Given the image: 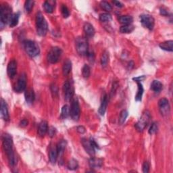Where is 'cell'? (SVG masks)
Returning a JSON list of instances; mask_svg holds the SVG:
<instances>
[{
  "label": "cell",
  "mask_w": 173,
  "mask_h": 173,
  "mask_svg": "<svg viewBox=\"0 0 173 173\" xmlns=\"http://www.w3.org/2000/svg\"><path fill=\"white\" fill-rule=\"evenodd\" d=\"M2 144L3 150H4L7 160H8L10 166L14 167L17 163V159L14 154L13 149V139L12 136L7 133L3 134L2 135Z\"/></svg>",
  "instance_id": "cell-1"
},
{
  "label": "cell",
  "mask_w": 173,
  "mask_h": 173,
  "mask_svg": "<svg viewBox=\"0 0 173 173\" xmlns=\"http://www.w3.org/2000/svg\"><path fill=\"white\" fill-rule=\"evenodd\" d=\"M36 28H37V33L39 36L44 37L46 35L48 30V25L41 12H38L36 15Z\"/></svg>",
  "instance_id": "cell-2"
},
{
  "label": "cell",
  "mask_w": 173,
  "mask_h": 173,
  "mask_svg": "<svg viewBox=\"0 0 173 173\" xmlns=\"http://www.w3.org/2000/svg\"><path fill=\"white\" fill-rule=\"evenodd\" d=\"M75 47L77 53L81 56L87 55L89 52V46L87 39L83 37H79L76 39Z\"/></svg>",
  "instance_id": "cell-3"
},
{
  "label": "cell",
  "mask_w": 173,
  "mask_h": 173,
  "mask_svg": "<svg viewBox=\"0 0 173 173\" xmlns=\"http://www.w3.org/2000/svg\"><path fill=\"white\" fill-rule=\"evenodd\" d=\"M81 143L84 150L91 157L95 156V149H99L98 145L96 143L94 139L91 138L90 139H87L85 138H83L81 139Z\"/></svg>",
  "instance_id": "cell-4"
},
{
  "label": "cell",
  "mask_w": 173,
  "mask_h": 173,
  "mask_svg": "<svg viewBox=\"0 0 173 173\" xmlns=\"http://www.w3.org/2000/svg\"><path fill=\"white\" fill-rule=\"evenodd\" d=\"M24 47H25V51L31 58H35L39 54L40 49L39 46L33 41L27 40L24 42Z\"/></svg>",
  "instance_id": "cell-5"
},
{
  "label": "cell",
  "mask_w": 173,
  "mask_h": 173,
  "mask_svg": "<svg viewBox=\"0 0 173 173\" xmlns=\"http://www.w3.org/2000/svg\"><path fill=\"white\" fill-rule=\"evenodd\" d=\"M12 14V8L8 4L5 3L1 6L0 8V22H1L2 29L8 22V19L10 16Z\"/></svg>",
  "instance_id": "cell-6"
},
{
  "label": "cell",
  "mask_w": 173,
  "mask_h": 173,
  "mask_svg": "<svg viewBox=\"0 0 173 173\" xmlns=\"http://www.w3.org/2000/svg\"><path fill=\"white\" fill-rule=\"evenodd\" d=\"M150 118L151 116L150 112L148 110H146L143 113L139 121L135 124V128H137V130L139 132H142L147 127Z\"/></svg>",
  "instance_id": "cell-7"
},
{
  "label": "cell",
  "mask_w": 173,
  "mask_h": 173,
  "mask_svg": "<svg viewBox=\"0 0 173 173\" xmlns=\"http://www.w3.org/2000/svg\"><path fill=\"white\" fill-rule=\"evenodd\" d=\"M62 54V50L58 47H52L47 54V60L51 64L57 63Z\"/></svg>",
  "instance_id": "cell-8"
},
{
  "label": "cell",
  "mask_w": 173,
  "mask_h": 173,
  "mask_svg": "<svg viewBox=\"0 0 173 173\" xmlns=\"http://www.w3.org/2000/svg\"><path fill=\"white\" fill-rule=\"evenodd\" d=\"M70 115L72 119L74 120V121H78L80 118V109L79 101L76 98L73 99L72 101Z\"/></svg>",
  "instance_id": "cell-9"
},
{
  "label": "cell",
  "mask_w": 173,
  "mask_h": 173,
  "mask_svg": "<svg viewBox=\"0 0 173 173\" xmlns=\"http://www.w3.org/2000/svg\"><path fill=\"white\" fill-rule=\"evenodd\" d=\"M140 21L142 25L150 31L154 29L155 25V20L152 16L150 14H142L140 16Z\"/></svg>",
  "instance_id": "cell-10"
},
{
  "label": "cell",
  "mask_w": 173,
  "mask_h": 173,
  "mask_svg": "<svg viewBox=\"0 0 173 173\" xmlns=\"http://www.w3.org/2000/svg\"><path fill=\"white\" fill-rule=\"evenodd\" d=\"M159 110L161 114L165 116L170 114L171 106L168 100L166 98H162L158 102Z\"/></svg>",
  "instance_id": "cell-11"
},
{
  "label": "cell",
  "mask_w": 173,
  "mask_h": 173,
  "mask_svg": "<svg viewBox=\"0 0 173 173\" xmlns=\"http://www.w3.org/2000/svg\"><path fill=\"white\" fill-rule=\"evenodd\" d=\"M26 88V76L25 74H21L19 76L18 81L14 87V90L17 93H21V92L25 91Z\"/></svg>",
  "instance_id": "cell-12"
},
{
  "label": "cell",
  "mask_w": 173,
  "mask_h": 173,
  "mask_svg": "<svg viewBox=\"0 0 173 173\" xmlns=\"http://www.w3.org/2000/svg\"><path fill=\"white\" fill-rule=\"evenodd\" d=\"M63 90L64 92V99L66 101H70L72 97H73L74 94V88L72 87L71 84L69 82L66 81L64 84Z\"/></svg>",
  "instance_id": "cell-13"
},
{
  "label": "cell",
  "mask_w": 173,
  "mask_h": 173,
  "mask_svg": "<svg viewBox=\"0 0 173 173\" xmlns=\"http://www.w3.org/2000/svg\"><path fill=\"white\" fill-rule=\"evenodd\" d=\"M7 72L10 79H13L17 75V62L15 60H12L9 62L7 68Z\"/></svg>",
  "instance_id": "cell-14"
},
{
  "label": "cell",
  "mask_w": 173,
  "mask_h": 173,
  "mask_svg": "<svg viewBox=\"0 0 173 173\" xmlns=\"http://www.w3.org/2000/svg\"><path fill=\"white\" fill-rule=\"evenodd\" d=\"M1 115L2 118L5 121H8L10 120V116L8 109H7V105L6 101L3 99L2 98L1 99Z\"/></svg>",
  "instance_id": "cell-15"
},
{
  "label": "cell",
  "mask_w": 173,
  "mask_h": 173,
  "mask_svg": "<svg viewBox=\"0 0 173 173\" xmlns=\"http://www.w3.org/2000/svg\"><path fill=\"white\" fill-rule=\"evenodd\" d=\"M58 157V152L57 150V146H51L49 151V159L52 164H55Z\"/></svg>",
  "instance_id": "cell-16"
},
{
  "label": "cell",
  "mask_w": 173,
  "mask_h": 173,
  "mask_svg": "<svg viewBox=\"0 0 173 173\" xmlns=\"http://www.w3.org/2000/svg\"><path fill=\"white\" fill-rule=\"evenodd\" d=\"M89 165L91 168H99L103 165V160L93 156L89 160Z\"/></svg>",
  "instance_id": "cell-17"
},
{
  "label": "cell",
  "mask_w": 173,
  "mask_h": 173,
  "mask_svg": "<svg viewBox=\"0 0 173 173\" xmlns=\"http://www.w3.org/2000/svg\"><path fill=\"white\" fill-rule=\"evenodd\" d=\"M48 131V123L46 120H43L39 123L38 127V135L40 137H44Z\"/></svg>",
  "instance_id": "cell-18"
},
{
  "label": "cell",
  "mask_w": 173,
  "mask_h": 173,
  "mask_svg": "<svg viewBox=\"0 0 173 173\" xmlns=\"http://www.w3.org/2000/svg\"><path fill=\"white\" fill-rule=\"evenodd\" d=\"M83 29H84V32L85 33L87 37H93L94 36L95 33V29L93 26V25H92L89 22L84 23V25L83 26Z\"/></svg>",
  "instance_id": "cell-19"
},
{
  "label": "cell",
  "mask_w": 173,
  "mask_h": 173,
  "mask_svg": "<svg viewBox=\"0 0 173 173\" xmlns=\"http://www.w3.org/2000/svg\"><path fill=\"white\" fill-rule=\"evenodd\" d=\"M19 18H20V13L19 12L12 14L10 17V18L8 19V22H7V24H8L9 26L11 28H13V27L16 26L18 24Z\"/></svg>",
  "instance_id": "cell-20"
},
{
  "label": "cell",
  "mask_w": 173,
  "mask_h": 173,
  "mask_svg": "<svg viewBox=\"0 0 173 173\" xmlns=\"http://www.w3.org/2000/svg\"><path fill=\"white\" fill-rule=\"evenodd\" d=\"M25 93V100L26 103H32L35 100V95L34 93V91L32 89H26Z\"/></svg>",
  "instance_id": "cell-21"
},
{
  "label": "cell",
  "mask_w": 173,
  "mask_h": 173,
  "mask_svg": "<svg viewBox=\"0 0 173 173\" xmlns=\"http://www.w3.org/2000/svg\"><path fill=\"white\" fill-rule=\"evenodd\" d=\"M107 105H108V95L106 94H104L102 99L101 105H100L98 110L100 115L103 116L104 114H105V112L106 111V108H107Z\"/></svg>",
  "instance_id": "cell-22"
},
{
  "label": "cell",
  "mask_w": 173,
  "mask_h": 173,
  "mask_svg": "<svg viewBox=\"0 0 173 173\" xmlns=\"http://www.w3.org/2000/svg\"><path fill=\"white\" fill-rule=\"evenodd\" d=\"M150 88L153 91L156 92V93H160L163 89V84L162 83L160 82L159 80H155L151 83Z\"/></svg>",
  "instance_id": "cell-23"
},
{
  "label": "cell",
  "mask_w": 173,
  "mask_h": 173,
  "mask_svg": "<svg viewBox=\"0 0 173 173\" xmlns=\"http://www.w3.org/2000/svg\"><path fill=\"white\" fill-rule=\"evenodd\" d=\"M72 69V62L69 59H67L64 62L62 67V72L64 76H67L70 73Z\"/></svg>",
  "instance_id": "cell-24"
},
{
  "label": "cell",
  "mask_w": 173,
  "mask_h": 173,
  "mask_svg": "<svg viewBox=\"0 0 173 173\" xmlns=\"http://www.w3.org/2000/svg\"><path fill=\"white\" fill-rule=\"evenodd\" d=\"M172 45H173V41L170 40V41H166L161 43L159 45V46L161 49L164 51L172 52L173 51Z\"/></svg>",
  "instance_id": "cell-25"
},
{
  "label": "cell",
  "mask_w": 173,
  "mask_h": 173,
  "mask_svg": "<svg viewBox=\"0 0 173 173\" xmlns=\"http://www.w3.org/2000/svg\"><path fill=\"white\" fill-rule=\"evenodd\" d=\"M118 21L123 25H131L133 21V18L131 16H121L118 18Z\"/></svg>",
  "instance_id": "cell-26"
},
{
  "label": "cell",
  "mask_w": 173,
  "mask_h": 173,
  "mask_svg": "<svg viewBox=\"0 0 173 173\" xmlns=\"http://www.w3.org/2000/svg\"><path fill=\"white\" fill-rule=\"evenodd\" d=\"M57 146V150H58V156H61L65 150L66 147L67 146V142L66 140H61L60 142L58 143Z\"/></svg>",
  "instance_id": "cell-27"
},
{
  "label": "cell",
  "mask_w": 173,
  "mask_h": 173,
  "mask_svg": "<svg viewBox=\"0 0 173 173\" xmlns=\"http://www.w3.org/2000/svg\"><path fill=\"white\" fill-rule=\"evenodd\" d=\"M138 85V89H137V93L135 95V100L137 102H141L142 99V96L143 94V87L142 84L141 83H137Z\"/></svg>",
  "instance_id": "cell-28"
},
{
  "label": "cell",
  "mask_w": 173,
  "mask_h": 173,
  "mask_svg": "<svg viewBox=\"0 0 173 173\" xmlns=\"http://www.w3.org/2000/svg\"><path fill=\"white\" fill-rule=\"evenodd\" d=\"M135 29V26L132 25H123L120 28V31L122 33H131Z\"/></svg>",
  "instance_id": "cell-29"
},
{
  "label": "cell",
  "mask_w": 173,
  "mask_h": 173,
  "mask_svg": "<svg viewBox=\"0 0 173 173\" xmlns=\"http://www.w3.org/2000/svg\"><path fill=\"white\" fill-rule=\"evenodd\" d=\"M108 62H109V53L107 51H105L103 53L101 58V64L103 68L107 66Z\"/></svg>",
  "instance_id": "cell-30"
},
{
  "label": "cell",
  "mask_w": 173,
  "mask_h": 173,
  "mask_svg": "<svg viewBox=\"0 0 173 173\" xmlns=\"http://www.w3.org/2000/svg\"><path fill=\"white\" fill-rule=\"evenodd\" d=\"M70 109L69 106L68 105H64L61 110V115H60V117L64 119L70 116Z\"/></svg>",
  "instance_id": "cell-31"
},
{
  "label": "cell",
  "mask_w": 173,
  "mask_h": 173,
  "mask_svg": "<svg viewBox=\"0 0 173 173\" xmlns=\"http://www.w3.org/2000/svg\"><path fill=\"white\" fill-rule=\"evenodd\" d=\"M68 168L71 171H74L76 169H77L79 167V163L78 161L75 159H71L69 162H68L67 165Z\"/></svg>",
  "instance_id": "cell-32"
},
{
  "label": "cell",
  "mask_w": 173,
  "mask_h": 173,
  "mask_svg": "<svg viewBox=\"0 0 173 173\" xmlns=\"http://www.w3.org/2000/svg\"><path fill=\"white\" fill-rule=\"evenodd\" d=\"M34 3H35V2L31 1V0H28V1L25 2V10L26 13L29 14L32 11V10H33V8Z\"/></svg>",
  "instance_id": "cell-33"
},
{
  "label": "cell",
  "mask_w": 173,
  "mask_h": 173,
  "mask_svg": "<svg viewBox=\"0 0 173 173\" xmlns=\"http://www.w3.org/2000/svg\"><path fill=\"white\" fill-rule=\"evenodd\" d=\"M128 116V112L127 110H123L121 111L120 114V116H119V123L120 124H124V123L126 121V119L127 118Z\"/></svg>",
  "instance_id": "cell-34"
},
{
  "label": "cell",
  "mask_w": 173,
  "mask_h": 173,
  "mask_svg": "<svg viewBox=\"0 0 173 173\" xmlns=\"http://www.w3.org/2000/svg\"><path fill=\"white\" fill-rule=\"evenodd\" d=\"M112 19V16L109 13H103L99 15V21L102 22H110Z\"/></svg>",
  "instance_id": "cell-35"
},
{
  "label": "cell",
  "mask_w": 173,
  "mask_h": 173,
  "mask_svg": "<svg viewBox=\"0 0 173 173\" xmlns=\"http://www.w3.org/2000/svg\"><path fill=\"white\" fill-rule=\"evenodd\" d=\"M90 74H91L90 67L88 65H87V64H84L82 69L83 76L84 79H88L89 77Z\"/></svg>",
  "instance_id": "cell-36"
},
{
  "label": "cell",
  "mask_w": 173,
  "mask_h": 173,
  "mask_svg": "<svg viewBox=\"0 0 173 173\" xmlns=\"http://www.w3.org/2000/svg\"><path fill=\"white\" fill-rule=\"evenodd\" d=\"M43 7H44V10H45V11H46V12H47L48 14H51L53 12L54 7H53V6H51L50 4V3L49 2H44Z\"/></svg>",
  "instance_id": "cell-37"
},
{
  "label": "cell",
  "mask_w": 173,
  "mask_h": 173,
  "mask_svg": "<svg viewBox=\"0 0 173 173\" xmlns=\"http://www.w3.org/2000/svg\"><path fill=\"white\" fill-rule=\"evenodd\" d=\"M100 6L106 12H110L112 10V7L110 5V3L106 1H102L100 2Z\"/></svg>",
  "instance_id": "cell-38"
},
{
  "label": "cell",
  "mask_w": 173,
  "mask_h": 173,
  "mask_svg": "<svg viewBox=\"0 0 173 173\" xmlns=\"http://www.w3.org/2000/svg\"><path fill=\"white\" fill-rule=\"evenodd\" d=\"M61 11H62V14L63 17L64 18H67L70 16L69 10H68V8L66 5H64V4L62 5Z\"/></svg>",
  "instance_id": "cell-39"
},
{
  "label": "cell",
  "mask_w": 173,
  "mask_h": 173,
  "mask_svg": "<svg viewBox=\"0 0 173 173\" xmlns=\"http://www.w3.org/2000/svg\"><path fill=\"white\" fill-rule=\"evenodd\" d=\"M157 131H158V125H157L156 123H153L150 128H149V133L150 135H154L157 132Z\"/></svg>",
  "instance_id": "cell-40"
},
{
  "label": "cell",
  "mask_w": 173,
  "mask_h": 173,
  "mask_svg": "<svg viewBox=\"0 0 173 173\" xmlns=\"http://www.w3.org/2000/svg\"><path fill=\"white\" fill-rule=\"evenodd\" d=\"M47 133H48V135H49L50 137H54L55 136V134H56V129L54 127H51L48 128Z\"/></svg>",
  "instance_id": "cell-41"
},
{
  "label": "cell",
  "mask_w": 173,
  "mask_h": 173,
  "mask_svg": "<svg viewBox=\"0 0 173 173\" xmlns=\"http://www.w3.org/2000/svg\"><path fill=\"white\" fill-rule=\"evenodd\" d=\"M149 171H150V164L147 161H146L143 164V172L144 173H147Z\"/></svg>",
  "instance_id": "cell-42"
},
{
  "label": "cell",
  "mask_w": 173,
  "mask_h": 173,
  "mask_svg": "<svg viewBox=\"0 0 173 173\" xmlns=\"http://www.w3.org/2000/svg\"><path fill=\"white\" fill-rule=\"evenodd\" d=\"M76 131H77L80 134H83L86 132V129L83 126H79L76 128Z\"/></svg>",
  "instance_id": "cell-43"
},
{
  "label": "cell",
  "mask_w": 173,
  "mask_h": 173,
  "mask_svg": "<svg viewBox=\"0 0 173 173\" xmlns=\"http://www.w3.org/2000/svg\"><path fill=\"white\" fill-rule=\"evenodd\" d=\"M145 79H146V76L142 75V76H138V77H135L132 79V80H135L136 83H141V81H142Z\"/></svg>",
  "instance_id": "cell-44"
},
{
  "label": "cell",
  "mask_w": 173,
  "mask_h": 173,
  "mask_svg": "<svg viewBox=\"0 0 173 173\" xmlns=\"http://www.w3.org/2000/svg\"><path fill=\"white\" fill-rule=\"evenodd\" d=\"M160 13L161 15L164 16V17H167V16H168V11L164 8H160Z\"/></svg>",
  "instance_id": "cell-45"
},
{
  "label": "cell",
  "mask_w": 173,
  "mask_h": 173,
  "mask_svg": "<svg viewBox=\"0 0 173 173\" xmlns=\"http://www.w3.org/2000/svg\"><path fill=\"white\" fill-rule=\"evenodd\" d=\"M28 123H29L28 120H26V119H23L21 120V123H20V126L21 127H25L28 125Z\"/></svg>",
  "instance_id": "cell-46"
},
{
  "label": "cell",
  "mask_w": 173,
  "mask_h": 173,
  "mask_svg": "<svg viewBox=\"0 0 173 173\" xmlns=\"http://www.w3.org/2000/svg\"><path fill=\"white\" fill-rule=\"evenodd\" d=\"M113 3L116 6V7H123V3L120 2H118V1H113Z\"/></svg>",
  "instance_id": "cell-47"
},
{
  "label": "cell",
  "mask_w": 173,
  "mask_h": 173,
  "mask_svg": "<svg viewBox=\"0 0 173 173\" xmlns=\"http://www.w3.org/2000/svg\"><path fill=\"white\" fill-rule=\"evenodd\" d=\"M51 89L52 93H54L55 94H58V88H57V87L55 85V84H53V85H51Z\"/></svg>",
  "instance_id": "cell-48"
}]
</instances>
